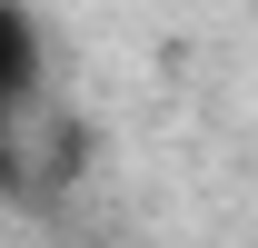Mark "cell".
Here are the masks:
<instances>
[{
    "label": "cell",
    "instance_id": "1",
    "mask_svg": "<svg viewBox=\"0 0 258 248\" xmlns=\"http://www.w3.org/2000/svg\"><path fill=\"white\" fill-rule=\"evenodd\" d=\"M50 80V30L30 20V0H0V129L20 119Z\"/></svg>",
    "mask_w": 258,
    "mask_h": 248
}]
</instances>
